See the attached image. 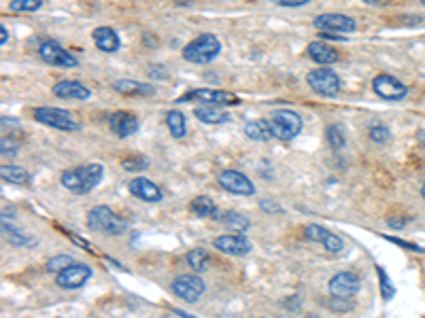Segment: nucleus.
I'll use <instances>...</instances> for the list:
<instances>
[{
  "label": "nucleus",
  "mask_w": 425,
  "mask_h": 318,
  "mask_svg": "<svg viewBox=\"0 0 425 318\" xmlns=\"http://www.w3.org/2000/svg\"><path fill=\"white\" fill-rule=\"evenodd\" d=\"M92 268L86 265V263H70L68 268H64L62 272L55 274V284L60 289H66V291H75L79 286H83L90 278H92Z\"/></svg>",
  "instance_id": "9d476101"
},
{
  "label": "nucleus",
  "mask_w": 425,
  "mask_h": 318,
  "mask_svg": "<svg viewBox=\"0 0 425 318\" xmlns=\"http://www.w3.org/2000/svg\"><path fill=\"white\" fill-rule=\"evenodd\" d=\"M259 208H262V210H266L268 214H278V212H283V206H281V204H276V202H274V200H270V198L262 200V202H259Z\"/></svg>",
  "instance_id": "e433bc0d"
},
{
  "label": "nucleus",
  "mask_w": 425,
  "mask_h": 318,
  "mask_svg": "<svg viewBox=\"0 0 425 318\" xmlns=\"http://www.w3.org/2000/svg\"><path fill=\"white\" fill-rule=\"evenodd\" d=\"M220 53L222 43L215 34H200L183 47V57L191 64H210Z\"/></svg>",
  "instance_id": "f03ea898"
},
{
  "label": "nucleus",
  "mask_w": 425,
  "mask_h": 318,
  "mask_svg": "<svg viewBox=\"0 0 425 318\" xmlns=\"http://www.w3.org/2000/svg\"><path fill=\"white\" fill-rule=\"evenodd\" d=\"M421 3H423V5H425V0H421Z\"/></svg>",
  "instance_id": "c03bdc74"
},
{
  "label": "nucleus",
  "mask_w": 425,
  "mask_h": 318,
  "mask_svg": "<svg viewBox=\"0 0 425 318\" xmlns=\"http://www.w3.org/2000/svg\"><path fill=\"white\" fill-rule=\"evenodd\" d=\"M0 177H3L5 183H11V185H28L30 183L28 170L22 166H15V164H5L3 168H0Z\"/></svg>",
  "instance_id": "393cba45"
},
{
  "label": "nucleus",
  "mask_w": 425,
  "mask_h": 318,
  "mask_svg": "<svg viewBox=\"0 0 425 318\" xmlns=\"http://www.w3.org/2000/svg\"><path fill=\"white\" fill-rule=\"evenodd\" d=\"M364 3L372 7H383V5H389V0H364Z\"/></svg>",
  "instance_id": "a19ab883"
},
{
  "label": "nucleus",
  "mask_w": 425,
  "mask_h": 318,
  "mask_svg": "<svg viewBox=\"0 0 425 318\" xmlns=\"http://www.w3.org/2000/svg\"><path fill=\"white\" fill-rule=\"evenodd\" d=\"M53 96L55 98H64V100H88L92 96V92L79 83V81H70V78H66V81H60L51 88Z\"/></svg>",
  "instance_id": "aec40b11"
},
{
  "label": "nucleus",
  "mask_w": 425,
  "mask_h": 318,
  "mask_svg": "<svg viewBox=\"0 0 425 318\" xmlns=\"http://www.w3.org/2000/svg\"><path fill=\"white\" fill-rule=\"evenodd\" d=\"M306 83L311 90L323 98H334L340 94V78L330 66H319L306 74Z\"/></svg>",
  "instance_id": "423d86ee"
},
{
  "label": "nucleus",
  "mask_w": 425,
  "mask_h": 318,
  "mask_svg": "<svg viewBox=\"0 0 425 318\" xmlns=\"http://www.w3.org/2000/svg\"><path fill=\"white\" fill-rule=\"evenodd\" d=\"M421 195H423V200H425V183L421 185Z\"/></svg>",
  "instance_id": "37998d69"
},
{
  "label": "nucleus",
  "mask_w": 425,
  "mask_h": 318,
  "mask_svg": "<svg viewBox=\"0 0 425 318\" xmlns=\"http://www.w3.org/2000/svg\"><path fill=\"white\" fill-rule=\"evenodd\" d=\"M212 249L230 257H245L251 253V242L247 240L245 233H224L212 240Z\"/></svg>",
  "instance_id": "4468645a"
},
{
  "label": "nucleus",
  "mask_w": 425,
  "mask_h": 318,
  "mask_svg": "<svg viewBox=\"0 0 425 318\" xmlns=\"http://www.w3.org/2000/svg\"><path fill=\"white\" fill-rule=\"evenodd\" d=\"M377 274H379V282H381V295H383V299H385V301L393 299V297H396V286H393V282L389 280L387 272H385L381 265H377Z\"/></svg>",
  "instance_id": "2f4dec72"
},
{
  "label": "nucleus",
  "mask_w": 425,
  "mask_h": 318,
  "mask_svg": "<svg viewBox=\"0 0 425 318\" xmlns=\"http://www.w3.org/2000/svg\"><path fill=\"white\" fill-rule=\"evenodd\" d=\"M111 88H113V92H117L121 96H130V98H147V96L156 94L154 85L134 81V78H119V81H115Z\"/></svg>",
  "instance_id": "6ab92c4d"
},
{
  "label": "nucleus",
  "mask_w": 425,
  "mask_h": 318,
  "mask_svg": "<svg viewBox=\"0 0 425 318\" xmlns=\"http://www.w3.org/2000/svg\"><path fill=\"white\" fill-rule=\"evenodd\" d=\"M217 183H220V187H222L224 191L234 193V195H245V198H249V195L255 193V185L251 183V179H249L247 174L238 172V170H224V172H220Z\"/></svg>",
  "instance_id": "2eb2a0df"
},
{
  "label": "nucleus",
  "mask_w": 425,
  "mask_h": 318,
  "mask_svg": "<svg viewBox=\"0 0 425 318\" xmlns=\"http://www.w3.org/2000/svg\"><path fill=\"white\" fill-rule=\"evenodd\" d=\"M43 7V0H11L9 11L11 13H36Z\"/></svg>",
  "instance_id": "c756f323"
},
{
  "label": "nucleus",
  "mask_w": 425,
  "mask_h": 318,
  "mask_svg": "<svg viewBox=\"0 0 425 318\" xmlns=\"http://www.w3.org/2000/svg\"><path fill=\"white\" fill-rule=\"evenodd\" d=\"M204 291H206V284L202 282L198 272L196 274H181L173 282V293L187 303H196L204 295Z\"/></svg>",
  "instance_id": "1a4fd4ad"
},
{
  "label": "nucleus",
  "mask_w": 425,
  "mask_h": 318,
  "mask_svg": "<svg viewBox=\"0 0 425 318\" xmlns=\"http://www.w3.org/2000/svg\"><path fill=\"white\" fill-rule=\"evenodd\" d=\"M313 26L319 32H336V34H351L358 30V24L353 18L342 13H323L313 20Z\"/></svg>",
  "instance_id": "ddd939ff"
},
{
  "label": "nucleus",
  "mask_w": 425,
  "mask_h": 318,
  "mask_svg": "<svg viewBox=\"0 0 425 318\" xmlns=\"http://www.w3.org/2000/svg\"><path fill=\"white\" fill-rule=\"evenodd\" d=\"M5 235L9 237V242L11 244H18V247H26V244H34V240L32 237H28V235H22L18 229H13V227H7V223H5Z\"/></svg>",
  "instance_id": "f704fd0d"
},
{
  "label": "nucleus",
  "mask_w": 425,
  "mask_h": 318,
  "mask_svg": "<svg viewBox=\"0 0 425 318\" xmlns=\"http://www.w3.org/2000/svg\"><path fill=\"white\" fill-rule=\"evenodd\" d=\"M306 53L319 66H332L334 62H338V51L332 45H328L325 41H311L306 47Z\"/></svg>",
  "instance_id": "4be33fe9"
},
{
  "label": "nucleus",
  "mask_w": 425,
  "mask_h": 318,
  "mask_svg": "<svg viewBox=\"0 0 425 318\" xmlns=\"http://www.w3.org/2000/svg\"><path fill=\"white\" fill-rule=\"evenodd\" d=\"M272 3L278 7H304V5L313 3V0H272Z\"/></svg>",
  "instance_id": "58836bf2"
},
{
  "label": "nucleus",
  "mask_w": 425,
  "mask_h": 318,
  "mask_svg": "<svg viewBox=\"0 0 425 318\" xmlns=\"http://www.w3.org/2000/svg\"><path fill=\"white\" fill-rule=\"evenodd\" d=\"M39 55L49 66H60V68H77L79 66L77 55L64 49L58 41H43L39 47Z\"/></svg>",
  "instance_id": "6e6552de"
},
{
  "label": "nucleus",
  "mask_w": 425,
  "mask_h": 318,
  "mask_svg": "<svg viewBox=\"0 0 425 318\" xmlns=\"http://www.w3.org/2000/svg\"><path fill=\"white\" fill-rule=\"evenodd\" d=\"M128 191H130L132 198H136V200H140V202H147V204H156V202H162V200H164L162 189H160L154 181H149V179H145V177L132 179V181L128 183Z\"/></svg>",
  "instance_id": "dca6fc26"
},
{
  "label": "nucleus",
  "mask_w": 425,
  "mask_h": 318,
  "mask_svg": "<svg viewBox=\"0 0 425 318\" xmlns=\"http://www.w3.org/2000/svg\"><path fill=\"white\" fill-rule=\"evenodd\" d=\"M328 289H330V295H334L338 299H351L360 293L362 280L356 272H338L328 282Z\"/></svg>",
  "instance_id": "f8f14e48"
},
{
  "label": "nucleus",
  "mask_w": 425,
  "mask_h": 318,
  "mask_svg": "<svg viewBox=\"0 0 425 318\" xmlns=\"http://www.w3.org/2000/svg\"><path fill=\"white\" fill-rule=\"evenodd\" d=\"M368 136H370V140L377 142V144H385V142H389V138H391V134H389V130H387L385 125H372L370 132H368Z\"/></svg>",
  "instance_id": "c9c22d12"
},
{
  "label": "nucleus",
  "mask_w": 425,
  "mask_h": 318,
  "mask_svg": "<svg viewBox=\"0 0 425 318\" xmlns=\"http://www.w3.org/2000/svg\"><path fill=\"white\" fill-rule=\"evenodd\" d=\"M138 117L130 111H117L109 119V127L117 138H128L138 132Z\"/></svg>",
  "instance_id": "a211bd4d"
},
{
  "label": "nucleus",
  "mask_w": 425,
  "mask_h": 318,
  "mask_svg": "<svg viewBox=\"0 0 425 318\" xmlns=\"http://www.w3.org/2000/svg\"><path fill=\"white\" fill-rule=\"evenodd\" d=\"M34 121H39L47 127L60 130V132H79L81 130V123L73 113L64 111V109H55V106L34 109Z\"/></svg>",
  "instance_id": "39448f33"
},
{
  "label": "nucleus",
  "mask_w": 425,
  "mask_h": 318,
  "mask_svg": "<svg viewBox=\"0 0 425 318\" xmlns=\"http://www.w3.org/2000/svg\"><path fill=\"white\" fill-rule=\"evenodd\" d=\"M183 102L187 100H200V102H206V104H238V98L230 92H224V90H206V88H200V90H191L187 92L183 98Z\"/></svg>",
  "instance_id": "f3484780"
},
{
  "label": "nucleus",
  "mask_w": 425,
  "mask_h": 318,
  "mask_svg": "<svg viewBox=\"0 0 425 318\" xmlns=\"http://www.w3.org/2000/svg\"><path fill=\"white\" fill-rule=\"evenodd\" d=\"M325 138L330 142L332 148H342L344 146V132L340 130V125H328L325 127Z\"/></svg>",
  "instance_id": "473e14b6"
},
{
  "label": "nucleus",
  "mask_w": 425,
  "mask_h": 318,
  "mask_svg": "<svg viewBox=\"0 0 425 318\" xmlns=\"http://www.w3.org/2000/svg\"><path fill=\"white\" fill-rule=\"evenodd\" d=\"M166 127L173 138L181 140L187 134V119L181 111H168L166 113Z\"/></svg>",
  "instance_id": "a878e982"
},
{
  "label": "nucleus",
  "mask_w": 425,
  "mask_h": 318,
  "mask_svg": "<svg viewBox=\"0 0 425 318\" xmlns=\"http://www.w3.org/2000/svg\"><path fill=\"white\" fill-rule=\"evenodd\" d=\"M189 210H191L196 216L206 219V216H215L217 206H215V202H212L210 198H206V195H198V198H194V200H191Z\"/></svg>",
  "instance_id": "cd10ccee"
},
{
  "label": "nucleus",
  "mask_w": 425,
  "mask_h": 318,
  "mask_svg": "<svg viewBox=\"0 0 425 318\" xmlns=\"http://www.w3.org/2000/svg\"><path fill=\"white\" fill-rule=\"evenodd\" d=\"M245 134H247V138L257 140V142H266V140L274 138V136H272V130H270V123H268V121H262V119L245 123Z\"/></svg>",
  "instance_id": "bb28decb"
},
{
  "label": "nucleus",
  "mask_w": 425,
  "mask_h": 318,
  "mask_svg": "<svg viewBox=\"0 0 425 318\" xmlns=\"http://www.w3.org/2000/svg\"><path fill=\"white\" fill-rule=\"evenodd\" d=\"M92 39H94L96 49L102 51V53H115L121 47V39H119V34L111 26H98V28H94Z\"/></svg>",
  "instance_id": "412c9836"
},
{
  "label": "nucleus",
  "mask_w": 425,
  "mask_h": 318,
  "mask_svg": "<svg viewBox=\"0 0 425 318\" xmlns=\"http://www.w3.org/2000/svg\"><path fill=\"white\" fill-rule=\"evenodd\" d=\"M387 240H389V242H393V244H398V247H404V249H406V251H410V253H425L421 247L410 244V242H404V240H400V237H391V235H387Z\"/></svg>",
  "instance_id": "4c0bfd02"
},
{
  "label": "nucleus",
  "mask_w": 425,
  "mask_h": 318,
  "mask_svg": "<svg viewBox=\"0 0 425 318\" xmlns=\"http://www.w3.org/2000/svg\"><path fill=\"white\" fill-rule=\"evenodd\" d=\"M212 219H215L217 223H222L224 227H228L230 231H236V233H245L249 229V225H251V221L245 214L236 212V210L215 212V216H212Z\"/></svg>",
  "instance_id": "b1692460"
},
{
  "label": "nucleus",
  "mask_w": 425,
  "mask_h": 318,
  "mask_svg": "<svg viewBox=\"0 0 425 318\" xmlns=\"http://www.w3.org/2000/svg\"><path fill=\"white\" fill-rule=\"evenodd\" d=\"M372 92H375L379 98L389 100V102H400V100H404V98L408 96V88L400 81L398 76L387 74V72L377 74V76L372 78Z\"/></svg>",
  "instance_id": "0eeeda50"
},
{
  "label": "nucleus",
  "mask_w": 425,
  "mask_h": 318,
  "mask_svg": "<svg viewBox=\"0 0 425 318\" xmlns=\"http://www.w3.org/2000/svg\"><path fill=\"white\" fill-rule=\"evenodd\" d=\"M102 177H104L102 164H86V166L64 170L62 177H60V183L68 191H73L77 195H86V193L94 191L100 185Z\"/></svg>",
  "instance_id": "f257e3e1"
},
{
  "label": "nucleus",
  "mask_w": 425,
  "mask_h": 318,
  "mask_svg": "<svg viewBox=\"0 0 425 318\" xmlns=\"http://www.w3.org/2000/svg\"><path fill=\"white\" fill-rule=\"evenodd\" d=\"M417 140L421 142V146L425 148V130H419V134H417Z\"/></svg>",
  "instance_id": "79ce46f5"
},
{
  "label": "nucleus",
  "mask_w": 425,
  "mask_h": 318,
  "mask_svg": "<svg viewBox=\"0 0 425 318\" xmlns=\"http://www.w3.org/2000/svg\"><path fill=\"white\" fill-rule=\"evenodd\" d=\"M304 235L309 237L311 242L321 244V247H323L328 253H332V255H338V253L344 251V240H342V237L336 235L334 231L325 229L323 225H317V223L306 225V227H304Z\"/></svg>",
  "instance_id": "9b49d317"
},
{
  "label": "nucleus",
  "mask_w": 425,
  "mask_h": 318,
  "mask_svg": "<svg viewBox=\"0 0 425 318\" xmlns=\"http://www.w3.org/2000/svg\"><path fill=\"white\" fill-rule=\"evenodd\" d=\"M185 261H187V265H189L194 272L202 274V272H206L208 265H210V255H208L204 249H194V251H189V253L185 255Z\"/></svg>",
  "instance_id": "c85d7f7f"
},
{
  "label": "nucleus",
  "mask_w": 425,
  "mask_h": 318,
  "mask_svg": "<svg viewBox=\"0 0 425 318\" xmlns=\"http://www.w3.org/2000/svg\"><path fill=\"white\" fill-rule=\"evenodd\" d=\"M147 159L143 155H128L121 159V168L128 170V172H143L147 170Z\"/></svg>",
  "instance_id": "7c9ffc66"
},
{
  "label": "nucleus",
  "mask_w": 425,
  "mask_h": 318,
  "mask_svg": "<svg viewBox=\"0 0 425 318\" xmlns=\"http://www.w3.org/2000/svg\"><path fill=\"white\" fill-rule=\"evenodd\" d=\"M194 115H196V119H200L202 123H208V125H222V123L230 121V113L220 109V104H206L204 102V104L196 106Z\"/></svg>",
  "instance_id": "5701e85b"
},
{
  "label": "nucleus",
  "mask_w": 425,
  "mask_h": 318,
  "mask_svg": "<svg viewBox=\"0 0 425 318\" xmlns=\"http://www.w3.org/2000/svg\"><path fill=\"white\" fill-rule=\"evenodd\" d=\"M88 227L102 235H121L128 229V221L115 214L109 206H96L88 212Z\"/></svg>",
  "instance_id": "7ed1b4c3"
},
{
  "label": "nucleus",
  "mask_w": 425,
  "mask_h": 318,
  "mask_svg": "<svg viewBox=\"0 0 425 318\" xmlns=\"http://www.w3.org/2000/svg\"><path fill=\"white\" fill-rule=\"evenodd\" d=\"M9 43V32H7V28L5 26H0V45H7Z\"/></svg>",
  "instance_id": "ea45409f"
},
{
  "label": "nucleus",
  "mask_w": 425,
  "mask_h": 318,
  "mask_svg": "<svg viewBox=\"0 0 425 318\" xmlns=\"http://www.w3.org/2000/svg\"><path fill=\"white\" fill-rule=\"evenodd\" d=\"M272 136L278 140H294L302 132V117L292 109L274 111L268 119Z\"/></svg>",
  "instance_id": "20e7f679"
},
{
  "label": "nucleus",
  "mask_w": 425,
  "mask_h": 318,
  "mask_svg": "<svg viewBox=\"0 0 425 318\" xmlns=\"http://www.w3.org/2000/svg\"><path fill=\"white\" fill-rule=\"evenodd\" d=\"M70 263H75V259L73 257H68V255H58V257H51L49 261H47V272H51V274H58V272H62L64 268H68Z\"/></svg>",
  "instance_id": "72a5a7b5"
}]
</instances>
